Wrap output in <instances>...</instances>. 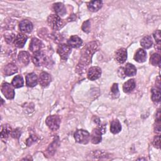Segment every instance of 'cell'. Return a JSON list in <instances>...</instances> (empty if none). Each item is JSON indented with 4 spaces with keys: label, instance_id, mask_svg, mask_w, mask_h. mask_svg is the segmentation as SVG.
<instances>
[{
    "label": "cell",
    "instance_id": "cell-1",
    "mask_svg": "<svg viewBox=\"0 0 161 161\" xmlns=\"http://www.w3.org/2000/svg\"><path fill=\"white\" fill-rule=\"evenodd\" d=\"M97 48V45H96V42H91L87 45V46L84 48L83 50V53L81 57V58L80 60V62L77 65V71H80V72H82V70L83 69L89 64V63L91 62V57L95 51H96V49Z\"/></svg>",
    "mask_w": 161,
    "mask_h": 161
},
{
    "label": "cell",
    "instance_id": "cell-2",
    "mask_svg": "<svg viewBox=\"0 0 161 161\" xmlns=\"http://www.w3.org/2000/svg\"><path fill=\"white\" fill-rule=\"evenodd\" d=\"M47 22L51 28L55 30H58L64 26V21L59 16L50 14L47 18Z\"/></svg>",
    "mask_w": 161,
    "mask_h": 161
},
{
    "label": "cell",
    "instance_id": "cell-3",
    "mask_svg": "<svg viewBox=\"0 0 161 161\" xmlns=\"http://www.w3.org/2000/svg\"><path fill=\"white\" fill-rule=\"evenodd\" d=\"M74 138L77 143L87 144L90 140V134L84 130H77L74 135Z\"/></svg>",
    "mask_w": 161,
    "mask_h": 161
},
{
    "label": "cell",
    "instance_id": "cell-4",
    "mask_svg": "<svg viewBox=\"0 0 161 161\" xmlns=\"http://www.w3.org/2000/svg\"><path fill=\"white\" fill-rule=\"evenodd\" d=\"M45 123L50 130L55 131L59 128L60 124V118L58 115H51L47 118Z\"/></svg>",
    "mask_w": 161,
    "mask_h": 161
},
{
    "label": "cell",
    "instance_id": "cell-5",
    "mask_svg": "<svg viewBox=\"0 0 161 161\" xmlns=\"http://www.w3.org/2000/svg\"><path fill=\"white\" fill-rule=\"evenodd\" d=\"M32 61L36 66H42L45 65L47 62V57L43 52L38 51L33 53L32 56Z\"/></svg>",
    "mask_w": 161,
    "mask_h": 161
},
{
    "label": "cell",
    "instance_id": "cell-6",
    "mask_svg": "<svg viewBox=\"0 0 161 161\" xmlns=\"http://www.w3.org/2000/svg\"><path fill=\"white\" fill-rule=\"evenodd\" d=\"M1 90L3 95L8 99H12L14 98L15 93L13 87L11 84L7 82H4L1 84Z\"/></svg>",
    "mask_w": 161,
    "mask_h": 161
},
{
    "label": "cell",
    "instance_id": "cell-7",
    "mask_svg": "<svg viewBox=\"0 0 161 161\" xmlns=\"http://www.w3.org/2000/svg\"><path fill=\"white\" fill-rule=\"evenodd\" d=\"M71 52V47L67 44H60L57 48V53L61 59L66 60Z\"/></svg>",
    "mask_w": 161,
    "mask_h": 161
},
{
    "label": "cell",
    "instance_id": "cell-8",
    "mask_svg": "<svg viewBox=\"0 0 161 161\" xmlns=\"http://www.w3.org/2000/svg\"><path fill=\"white\" fill-rule=\"evenodd\" d=\"M101 75V69L99 67H91L87 72V77L91 80L99 79Z\"/></svg>",
    "mask_w": 161,
    "mask_h": 161
},
{
    "label": "cell",
    "instance_id": "cell-9",
    "mask_svg": "<svg viewBox=\"0 0 161 161\" xmlns=\"http://www.w3.org/2000/svg\"><path fill=\"white\" fill-rule=\"evenodd\" d=\"M115 60L119 64H123L127 59V51L124 48H121L117 50L114 55Z\"/></svg>",
    "mask_w": 161,
    "mask_h": 161
},
{
    "label": "cell",
    "instance_id": "cell-10",
    "mask_svg": "<svg viewBox=\"0 0 161 161\" xmlns=\"http://www.w3.org/2000/svg\"><path fill=\"white\" fill-rule=\"evenodd\" d=\"M102 130H103L101 128H94L92 130V134L90 136V138H91V140L92 143L97 144L101 142V140H102L101 135H102V133H103L102 132Z\"/></svg>",
    "mask_w": 161,
    "mask_h": 161
},
{
    "label": "cell",
    "instance_id": "cell-11",
    "mask_svg": "<svg viewBox=\"0 0 161 161\" xmlns=\"http://www.w3.org/2000/svg\"><path fill=\"white\" fill-rule=\"evenodd\" d=\"M51 80L52 79L50 75L46 72H42L39 75V84L43 87L48 86L50 84Z\"/></svg>",
    "mask_w": 161,
    "mask_h": 161
},
{
    "label": "cell",
    "instance_id": "cell-12",
    "mask_svg": "<svg viewBox=\"0 0 161 161\" xmlns=\"http://www.w3.org/2000/svg\"><path fill=\"white\" fill-rule=\"evenodd\" d=\"M43 47L42 42L36 38H33L30 43L29 48L33 53L40 51L41 48Z\"/></svg>",
    "mask_w": 161,
    "mask_h": 161
},
{
    "label": "cell",
    "instance_id": "cell-13",
    "mask_svg": "<svg viewBox=\"0 0 161 161\" xmlns=\"http://www.w3.org/2000/svg\"><path fill=\"white\" fill-rule=\"evenodd\" d=\"M28 37L23 33H18L17 35L15 36L14 40V45L18 48H22L24 47Z\"/></svg>",
    "mask_w": 161,
    "mask_h": 161
},
{
    "label": "cell",
    "instance_id": "cell-14",
    "mask_svg": "<svg viewBox=\"0 0 161 161\" xmlns=\"http://www.w3.org/2000/svg\"><path fill=\"white\" fill-rule=\"evenodd\" d=\"M19 28L22 32L30 33L33 30V24L29 20L23 19L20 21L19 24Z\"/></svg>",
    "mask_w": 161,
    "mask_h": 161
},
{
    "label": "cell",
    "instance_id": "cell-15",
    "mask_svg": "<svg viewBox=\"0 0 161 161\" xmlns=\"http://www.w3.org/2000/svg\"><path fill=\"white\" fill-rule=\"evenodd\" d=\"M67 44L72 48H79L82 45V39L77 35H73L69 38Z\"/></svg>",
    "mask_w": 161,
    "mask_h": 161
},
{
    "label": "cell",
    "instance_id": "cell-16",
    "mask_svg": "<svg viewBox=\"0 0 161 161\" xmlns=\"http://www.w3.org/2000/svg\"><path fill=\"white\" fill-rule=\"evenodd\" d=\"M38 77L36 74L32 72L26 75V84L28 87H34L38 84Z\"/></svg>",
    "mask_w": 161,
    "mask_h": 161
},
{
    "label": "cell",
    "instance_id": "cell-17",
    "mask_svg": "<svg viewBox=\"0 0 161 161\" xmlns=\"http://www.w3.org/2000/svg\"><path fill=\"white\" fill-rule=\"evenodd\" d=\"M3 74L6 76L11 75L18 72V68L15 64L10 63L7 64L3 69Z\"/></svg>",
    "mask_w": 161,
    "mask_h": 161
},
{
    "label": "cell",
    "instance_id": "cell-18",
    "mask_svg": "<svg viewBox=\"0 0 161 161\" xmlns=\"http://www.w3.org/2000/svg\"><path fill=\"white\" fill-rule=\"evenodd\" d=\"M134 59L135 61L139 63H143L145 62L147 59V52L143 49H138L134 55Z\"/></svg>",
    "mask_w": 161,
    "mask_h": 161
},
{
    "label": "cell",
    "instance_id": "cell-19",
    "mask_svg": "<svg viewBox=\"0 0 161 161\" xmlns=\"http://www.w3.org/2000/svg\"><path fill=\"white\" fill-rule=\"evenodd\" d=\"M103 6V2L99 0L91 1L87 4V8L89 11L92 12L97 11L101 8Z\"/></svg>",
    "mask_w": 161,
    "mask_h": 161
},
{
    "label": "cell",
    "instance_id": "cell-20",
    "mask_svg": "<svg viewBox=\"0 0 161 161\" xmlns=\"http://www.w3.org/2000/svg\"><path fill=\"white\" fill-rule=\"evenodd\" d=\"M18 60L25 65H26L29 64L30 60V54L25 51H21L19 53L18 57Z\"/></svg>",
    "mask_w": 161,
    "mask_h": 161
},
{
    "label": "cell",
    "instance_id": "cell-21",
    "mask_svg": "<svg viewBox=\"0 0 161 161\" xmlns=\"http://www.w3.org/2000/svg\"><path fill=\"white\" fill-rule=\"evenodd\" d=\"M53 9L58 16H64L66 14V9L64 5L61 3H57L53 4Z\"/></svg>",
    "mask_w": 161,
    "mask_h": 161
},
{
    "label": "cell",
    "instance_id": "cell-22",
    "mask_svg": "<svg viewBox=\"0 0 161 161\" xmlns=\"http://www.w3.org/2000/svg\"><path fill=\"white\" fill-rule=\"evenodd\" d=\"M136 87V83L133 79H129L125 82L123 86V89L125 92H130L133 91Z\"/></svg>",
    "mask_w": 161,
    "mask_h": 161
},
{
    "label": "cell",
    "instance_id": "cell-23",
    "mask_svg": "<svg viewBox=\"0 0 161 161\" xmlns=\"http://www.w3.org/2000/svg\"><path fill=\"white\" fill-rule=\"evenodd\" d=\"M125 74L127 76H134L136 74V69L134 65L128 63L124 69Z\"/></svg>",
    "mask_w": 161,
    "mask_h": 161
},
{
    "label": "cell",
    "instance_id": "cell-24",
    "mask_svg": "<svg viewBox=\"0 0 161 161\" xmlns=\"http://www.w3.org/2000/svg\"><path fill=\"white\" fill-rule=\"evenodd\" d=\"M121 130V125L118 119H114L111 123L110 131L113 134L118 133Z\"/></svg>",
    "mask_w": 161,
    "mask_h": 161
},
{
    "label": "cell",
    "instance_id": "cell-25",
    "mask_svg": "<svg viewBox=\"0 0 161 161\" xmlns=\"http://www.w3.org/2000/svg\"><path fill=\"white\" fill-rule=\"evenodd\" d=\"M140 44L144 48H146V49L150 48L153 45V41H152V37L149 35L144 36L140 42Z\"/></svg>",
    "mask_w": 161,
    "mask_h": 161
},
{
    "label": "cell",
    "instance_id": "cell-26",
    "mask_svg": "<svg viewBox=\"0 0 161 161\" xmlns=\"http://www.w3.org/2000/svg\"><path fill=\"white\" fill-rule=\"evenodd\" d=\"M11 84H12V86L15 88H19L22 87L24 84V80L22 76L20 75H16L13 79Z\"/></svg>",
    "mask_w": 161,
    "mask_h": 161
},
{
    "label": "cell",
    "instance_id": "cell-27",
    "mask_svg": "<svg viewBox=\"0 0 161 161\" xmlns=\"http://www.w3.org/2000/svg\"><path fill=\"white\" fill-rule=\"evenodd\" d=\"M12 133L11 128L8 125H4L1 126V138H7L9 135Z\"/></svg>",
    "mask_w": 161,
    "mask_h": 161
},
{
    "label": "cell",
    "instance_id": "cell-28",
    "mask_svg": "<svg viewBox=\"0 0 161 161\" xmlns=\"http://www.w3.org/2000/svg\"><path fill=\"white\" fill-rule=\"evenodd\" d=\"M150 63L154 65H160V60H161V57L159 53H153L151 57H150Z\"/></svg>",
    "mask_w": 161,
    "mask_h": 161
},
{
    "label": "cell",
    "instance_id": "cell-29",
    "mask_svg": "<svg viewBox=\"0 0 161 161\" xmlns=\"http://www.w3.org/2000/svg\"><path fill=\"white\" fill-rule=\"evenodd\" d=\"M160 89H152V99L155 103H158L160 99Z\"/></svg>",
    "mask_w": 161,
    "mask_h": 161
},
{
    "label": "cell",
    "instance_id": "cell-30",
    "mask_svg": "<svg viewBox=\"0 0 161 161\" xmlns=\"http://www.w3.org/2000/svg\"><path fill=\"white\" fill-rule=\"evenodd\" d=\"M111 92L113 94V96H114L115 97H118L119 96V92L118 86L117 83L113 84V85L112 86V87L111 88Z\"/></svg>",
    "mask_w": 161,
    "mask_h": 161
},
{
    "label": "cell",
    "instance_id": "cell-31",
    "mask_svg": "<svg viewBox=\"0 0 161 161\" xmlns=\"http://www.w3.org/2000/svg\"><path fill=\"white\" fill-rule=\"evenodd\" d=\"M90 27H91V23L89 20H87L86 21H84L82 26V30L86 33H89L90 31Z\"/></svg>",
    "mask_w": 161,
    "mask_h": 161
},
{
    "label": "cell",
    "instance_id": "cell-32",
    "mask_svg": "<svg viewBox=\"0 0 161 161\" xmlns=\"http://www.w3.org/2000/svg\"><path fill=\"white\" fill-rule=\"evenodd\" d=\"M153 37H154L155 41H156L157 43V44H160V40H161L160 39V31L159 30H156L153 33Z\"/></svg>",
    "mask_w": 161,
    "mask_h": 161
},
{
    "label": "cell",
    "instance_id": "cell-33",
    "mask_svg": "<svg viewBox=\"0 0 161 161\" xmlns=\"http://www.w3.org/2000/svg\"><path fill=\"white\" fill-rule=\"evenodd\" d=\"M38 138L35 135H31L28 139L26 140V144L28 146H30L33 143L35 142L37 140Z\"/></svg>",
    "mask_w": 161,
    "mask_h": 161
},
{
    "label": "cell",
    "instance_id": "cell-34",
    "mask_svg": "<svg viewBox=\"0 0 161 161\" xmlns=\"http://www.w3.org/2000/svg\"><path fill=\"white\" fill-rule=\"evenodd\" d=\"M21 135V131H19V130L18 128L14 130V131H12L11 133V136L13 137V138H18Z\"/></svg>",
    "mask_w": 161,
    "mask_h": 161
},
{
    "label": "cell",
    "instance_id": "cell-35",
    "mask_svg": "<svg viewBox=\"0 0 161 161\" xmlns=\"http://www.w3.org/2000/svg\"><path fill=\"white\" fill-rule=\"evenodd\" d=\"M153 145L155 147L159 148L160 147V136H155L153 140Z\"/></svg>",
    "mask_w": 161,
    "mask_h": 161
}]
</instances>
